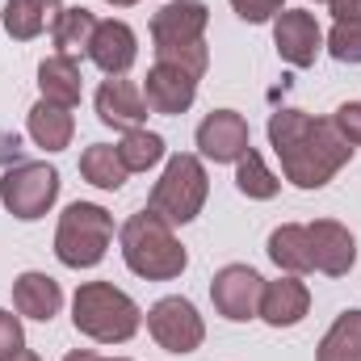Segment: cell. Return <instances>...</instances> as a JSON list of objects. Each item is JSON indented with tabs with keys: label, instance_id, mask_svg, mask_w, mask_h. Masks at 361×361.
<instances>
[{
	"label": "cell",
	"instance_id": "cell-1",
	"mask_svg": "<svg viewBox=\"0 0 361 361\" xmlns=\"http://www.w3.org/2000/svg\"><path fill=\"white\" fill-rule=\"evenodd\" d=\"M269 147L281 160V177L294 189H324L353 160V147L341 139L332 118H315L294 105L269 114Z\"/></svg>",
	"mask_w": 361,
	"mask_h": 361
},
{
	"label": "cell",
	"instance_id": "cell-2",
	"mask_svg": "<svg viewBox=\"0 0 361 361\" xmlns=\"http://www.w3.org/2000/svg\"><path fill=\"white\" fill-rule=\"evenodd\" d=\"M118 248H122V261L126 269L143 281H173L185 273L189 265V252L185 244L177 240L173 223H164L156 210H135L122 231H118Z\"/></svg>",
	"mask_w": 361,
	"mask_h": 361
},
{
	"label": "cell",
	"instance_id": "cell-3",
	"mask_svg": "<svg viewBox=\"0 0 361 361\" xmlns=\"http://www.w3.org/2000/svg\"><path fill=\"white\" fill-rule=\"evenodd\" d=\"M72 324L97 345H126L143 328V311L114 281H85L72 294Z\"/></svg>",
	"mask_w": 361,
	"mask_h": 361
},
{
	"label": "cell",
	"instance_id": "cell-4",
	"mask_svg": "<svg viewBox=\"0 0 361 361\" xmlns=\"http://www.w3.org/2000/svg\"><path fill=\"white\" fill-rule=\"evenodd\" d=\"M114 244V214L97 202H72L55 227V257L68 269H97Z\"/></svg>",
	"mask_w": 361,
	"mask_h": 361
},
{
	"label": "cell",
	"instance_id": "cell-5",
	"mask_svg": "<svg viewBox=\"0 0 361 361\" xmlns=\"http://www.w3.org/2000/svg\"><path fill=\"white\" fill-rule=\"evenodd\" d=\"M206 197H210V177H206L202 156L177 152V156H169L160 180L152 185L147 210H156V214H160L164 223H173V227H185V223H193V219L202 214Z\"/></svg>",
	"mask_w": 361,
	"mask_h": 361
},
{
	"label": "cell",
	"instance_id": "cell-6",
	"mask_svg": "<svg viewBox=\"0 0 361 361\" xmlns=\"http://www.w3.org/2000/svg\"><path fill=\"white\" fill-rule=\"evenodd\" d=\"M59 169L47 160H21L13 169H4L0 177V202L13 219L21 223H38L42 214H51V206L59 202Z\"/></svg>",
	"mask_w": 361,
	"mask_h": 361
},
{
	"label": "cell",
	"instance_id": "cell-7",
	"mask_svg": "<svg viewBox=\"0 0 361 361\" xmlns=\"http://www.w3.org/2000/svg\"><path fill=\"white\" fill-rule=\"evenodd\" d=\"M147 332H152V341L164 349V353H193V349H202V341H206V319L197 315V307L189 302V298H180V294H169V298H160L152 311H147Z\"/></svg>",
	"mask_w": 361,
	"mask_h": 361
},
{
	"label": "cell",
	"instance_id": "cell-8",
	"mask_svg": "<svg viewBox=\"0 0 361 361\" xmlns=\"http://www.w3.org/2000/svg\"><path fill=\"white\" fill-rule=\"evenodd\" d=\"M261 290H265V277L252 269V265H223V269L210 277V302L223 319L231 324H248L257 319L261 311Z\"/></svg>",
	"mask_w": 361,
	"mask_h": 361
},
{
	"label": "cell",
	"instance_id": "cell-9",
	"mask_svg": "<svg viewBox=\"0 0 361 361\" xmlns=\"http://www.w3.org/2000/svg\"><path fill=\"white\" fill-rule=\"evenodd\" d=\"M273 47L290 68H315L324 55V30L307 8H281L273 17Z\"/></svg>",
	"mask_w": 361,
	"mask_h": 361
},
{
	"label": "cell",
	"instance_id": "cell-10",
	"mask_svg": "<svg viewBox=\"0 0 361 361\" xmlns=\"http://www.w3.org/2000/svg\"><path fill=\"white\" fill-rule=\"evenodd\" d=\"M193 139H197V156L202 160H214V164H235L252 147L248 118L235 114V109H210L197 122V135Z\"/></svg>",
	"mask_w": 361,
	"mask_h": 361
},
{
	"label": "cell",
	"instance_id": "cell-11",
	"mask_svg": "<svg viewBox=\"0 0 361 361\" xmlns=\"http://www.w3.org/2000/svg\"><path fill=\"white\" fill-rule=\"evenodd\" d=\"M206 25H210L206 0H169L152 13V42H156V51L206 42Z\"/></svg>",
	"mask_w": 361,
	"mask_h": 361
},
{
	"label": "cell",
	"instance_id": "cell-12",
	"mask_svg": "<svg viewBox=\"0 0 361 361\" xmlns=\"http://www.w3.org/2000/svg\"><path fill=\"white\" fill-rule=\"evenodd\" d=\"M143 101L152 114H164V118H177L185 114L193 101H197V76L185 72V68H173V63H152L147 76H143Z\"/></svg>",
	"mask_w": 361,
	"mask_h": 361
},
{
	"label": "cell",
	"instance_id": "cell-13",
	"mask_svg": "<svg viewBox=\"0 0 361 361\" xmlns=\"http://www.w3.org/2000/svg\"><path fill=\"white\" fill-rule=\"evenodd\" d=\"M92 105H97V118L105 122V126H114V130H139L143 122H147V101H143V89L135 85V80H126V76H105L101 80V89L92 97Z\"/></svg>",
	"mask_w": 361,
	"mask_h": 361
},
{
	"label": "cell",
	"instance_id": "cell-14",
	"mask_svg": "<svg viewBox=\"0 0 361 361\" xmlns=\"http://www.w3.org/2000/svg\"><path fill=\"white\" fill-rule=\"evenodd\" d=\"M307 235H311V261L315 273L324 277H345V273L357 265V240L345 223L336 219H315L307 223Z\"/></svg>",
	"mask_w": 361,
	"mask_h": 361
},
{
	"label": "cell",
	"instance_id": "cell-15",
	"mask_svg": "<svg viewBox=\"0 0 361 361\" xmlns=\"http://www.w3.org/2000/svg\"><path fill=\"white\" fill-rule=\"evenodd\" d=\"M85 55H89L105 76H126L135 68V59H139V34L122 17H105V21H97L92 42H89Z\"/></svg>",
	"mask_w": 361,
	"mask_h": 361
},
{
	"label": "cell",
	"instance_id": "cell-16",
	"mask_svg": "<svg viewBox=\"0 0 361 361\" xmlns=\"http://www.w3.org/2000/svg\"><path fill=\"white\" fill-rule=\"evenodd\" d=\"M307 311H311V290H307L302 277L286 273V277H277V281H265L257 319H265L269 328H294V324L307 319Z\"/></svg>",
	"mask_w": 361,
	"mask_h": 361
},
{
	"label": "cell",
	"instance_id": "cell-17",
	"mask_svg": "<svg viewBox=\"0 0 361 361\" xmlns=\"http://www.w3.org/2000/svg\"><path fill=\"white\" fill-rule=\"evenodd\" d=\"M13 307H17V315H25V319L51 324V319L63 311V286H59L51 273L25 269V273H17V281H13Z\"/></svg>",
	"mask_w": 361,
	"mask_h": 361
},
{
	"label": "cell",
	"instance_id": "cell-18",
	"mask_svg": "<svg viewBox=\"0 0 361 361\" xmlns=\"http://www.w3.org/2000/svg\"><path fill=\"white\" fill-rule=\"evenodd\" d=\"M25 135H30L34 147H42V152H63V147H72L76 118H72L68 105H55V101L38 97L34 109L25 114Z\"/></svg>",
	"mask_w": 361,
	"mask_h": 361
},
{
	"label": "cell",
	"instance_id": "cell-19",
	"mask_svg": "<svg viewBox=\"0 0 361 361\" xmlns=\"http://www.w3.org/2000/svg\"><path fill=\"white\" fill-rule=\"evenodd\" d=\"M59 13H63V0H8L0 21H4L13 42H34L47 30H55Z\"/></svg>",
	"mask_w": 361,
	"mask_h": 361
},
{
	"label": "cell",
	"instance_id": "cell-20",
	"mask_svg": "<svg viewBox=\"0 0 361 361\" xmlns=\"http://www.w3.org/2000/svg\"><path fill=\"white\" fill-rule=\"evenodd\" d=\"M38 89H42L47 101L76 109L80 105V92H85V76H80L76 55H47L38 63Z\"/></svg>",
	"mask_w": 361,
	"mask_h": 361
},
{
	"label": "cell",
	"instance_id": "cell-21",
	"mask_svg": "<svg viewBox=\"0 0 361 361\" xmlns=\"http://www.w3.org/2000/svg\"><path fill=\"white\" fill-rule=\"evenodd\" d=\"M265 252H269V261L281 273L302 277V273L315 269V261H311V235H307L302 223H281L269 235V248H265Z\"/></svg>",
	"mask_w": 361,
	"mask_h": 361
},
{
	"label": "cell",
	"instance_id": "cell-22",
	"mask_svg": "<svg viewBox=\"0 0 361 361\" xmlns=\"http://www.w3.org/2000/svg\"><path fill=\"white\" fill-rule=\"evenodd\" d=\"M315 361H361V307L336 315L315 349Z\"/></svg>",
	"mask_w": 361,
	"mask_h": 361
},
{
	"label": "cell",
	"instance_id": "cell-23",
	"mask_svg": "<svg viewBox=\"0 0 361 361\" xmlns=\"http://www.w3.org/2000/svg\"><path fill=\"white\" fill-rule=\"evenodd\" d=\"M80 177L89 185H97V189H105V193H118L130 173H126V164H122L114 143H92V147L80 152Z\"/></svg>",
	"mask_w": 361,
	"mask_h": 361
},
{
	"label": "cell",
	"instance_id": "cell-24",
	"mask_svg": "<svg viewBox=\"0 0 361 361\" xmlns=\"http://www.w3.org/2000/svg\"><path fill=\"white\" fill-rule=\"evenodd\" d=\"M235 189L244 197H252V202H269V197H277V189H281V177L265 164V156L257 147H248L235 160Z\"/></svg>",
	"mask_w": 361,
	"mask_h": 361
},
{
	"label": "cell",
	"instance_id": "cell-25",
	"mask_svg": "<svg viewBox=\"0 0 361 361\" xmlns=\"http://www.w3.org/2000/svg\"><path fill=\"white\" fill-rule=\"evenodd\" d=\"M92 30H97V13H89L85 4H72L59 13L51 38H55V55H76V51H89Z\"/></svg>",
	"mask_w": 361,
	"mask_h": 361
},
{
	"label": "cell",
	"instance_id": "cell-26",
	"mask_svg": "<svg viewBox=\"0 0 361 361\" xmlns=\"http://www.w3.org/2000/svg\"><path fill=\"white\" fill-rule=\"evenodd\" d=\"M164 135H156V130H147V126H139V130H126L122 135V143H118V156H122V164H126V173H147V169H156L160 160H164Z\"/></svg>",
	"mask_w": 361,
	"mask_h": 361
},
{
	"label": "cell",
	"instance_id": "cell-27",
	"mask_svg": "<svg viewBox=\"0 0 361 361\" xmlns=\"http://www.w3.org/2000/svg\"><path fill=\"white\" fill-rule=\"evenodd\" d=\"M324 51L336 63H361V13L357 17H341L328 34H324Z\"/></svg>",
	"mask_w": 361,
	"mask_h": 361
},
{
	"label": "cell",
	"instance_id": "cell-28",
	"mask_svg": "<svg viewBox=\"0 0 361 361\" xmlns=\"http://www.w3.org/2000/svg\"><path fill=\"white\" fill-rule=\"evenodd\" d=\"M156 59H160V63H173V68H185V72H193L197 80H202V76H206V68H210V51H206V42L164 47V51H156Z\"/></svg>",
	"mask_w": 361,
	"mask_h": 361
},
{
	"label": "cell",
	"instance_id": "cell-29",
	"mask_svg": "<svg viewBox=\"0 0 361 361\" xmlns=\"http://www.w3.org/2000/svg\"><path fill=\"white\" fill-rule=\"evenodd\" d=\"M25 349V328H21V315H13V311H4L0 307V361L17 357Z\"/></svg>",
	"mask_w": 361,
	"mask_h": 361
},
{
	"label": "cell",
	"instance_id": "cell-30",
	"mask_svg": "<svg viewBox=\"0 0 361 361\" xmlns=\"http://www.w3.org/2000/svg\"><path fill=\"white\" fill-rule=\"evenodd\" d=\"M332 126L341 130V139H345L349 147H361V101H345V105H336Z\"/></svg>",
	"mask_w": 361,
	"mask_h": 361
},
{
	"label": "cell",
	"instance_id": "cell-31",
	"mask_svg": "<svg viewBox=\"0 0 361 361\" xmlns=\"http://www.w3.org/2000/svg\"><path fill=\"white\" fill-rule=\"evenodd\" d=\"M231 8H235L248 25H265V21H273V17L286 8V0H231Z\"/></svg>",
	"mask_w": 361,
	"mask_h": 361
},
{
	"label": "cell",
	"instance_id": "cell-32",
	"mask_svg": "<svg viewBox=\"0 0 361 361\" xmlns=\"http://www.w3.org/2000/svg\"><path fill=\"white\" fill-rule=\"evenodd\" d=\"M328 8H332V17H336V21H341V17H357L361 0H328Z\"/></svg>",
	"mask_w": 361,
	"mask_h": 361
},
{
	"label": "cell",
	"instance_id": "cell-33",
	"mask_svg": "<svg viewBox=\"0 0 361 361\" xmlns=\"http://www.w3.org/2000/svg\"><path fill=\"white\" fill-rule=\"evenodd\" d=\"M63 361H130V357H101V353H92V349H72Z\"/></svg>",
	"mask_w": 361,
	"mask_h": 361
},
{
	"label": "cell",
	"instance_id": "cell-34",
	"mask_svg": "<svg viewBox=\"0 0 361 361\" xmlns=\"http://www.w3.org/2000/svg\"><path fill=\"white\" fill-rule=\"evenodd\" d=\"M8 361H42V357H38V353H34V349H21V353H17V357H8Z\"/></svg>",
	"mask_w": 361,
	"mask_h": 361
},
{
	"label": "cell",
	"instance_id": "cell-35",
	"mask_svg": "<svg viewBox=\"0 0 361 361\" xmlns=\"http://www.w3.org/2000/svg\"><path fill=\"white\" fill-rule=\"evenodd\" d=\"M105 4H114V8H130V4H139V0H105Z\"/></svg>",
	"mask_w": 361,
	"mask_h": 361
},
{
	"label": "cell",
	"instance_id": "cell-36",
	"mask_svg": "<svg viewBox=\"0 0 361 361\" xmlns=\"http://www.w3.org/2000/svg\"><path fill=\"white\" fill-rule=\"evenodd\" d=\"M315 4H328V0H315Z\"/></svg>",
	"mask_w": 361,
	"mask_h": 361
}]
</instances>
